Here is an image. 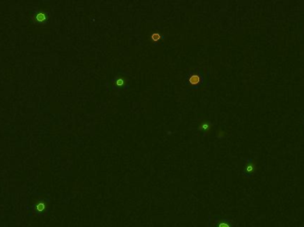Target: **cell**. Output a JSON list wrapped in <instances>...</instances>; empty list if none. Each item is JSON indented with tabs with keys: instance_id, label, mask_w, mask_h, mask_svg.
Listing matches in <instances>:
<instances>
[{
	"instance_id": "cell-1",
	"label": "cell",
	"mask_w": 304,
	"mask_h": 227,
	"mask_svg": "<svg viewBox=\"0 0 304 227\" xmlns=\"http://www.w3.org/2000/svg\"><path fill=\"white\" fill-rule=\"evenodd\" d=\"M209 227H236V223L230 217L215 216L210 218Z\"/></svg>"
},
{
	"instance_id": "cell-2",
	"label": "cell",
	"mask_w": 304,
	"mask_h": 227,
	"mask_svg": "<svg viewBox=\"0 0 304 227\" xmlns=\"http://www.w3.org/2000/svg\"><path fill=\"white\" fill-rule=\"evenodd\" d=\"M204 76L201 72L197 70H193L189 71L188 74V78H187V84L189 87L192 88H197L199 87L202 83H203Z\"/></svg>"
},
{
	"instance_id": "cell-3",
	"label": "cell",
	"mask_w": 304,
	"mask_h": 227,
	"mask_svg": "<svg viewBox=\"0 0 304 227\" xmlns=\"http://www.w3.org/2000/svg\"><path fill=\"white\" fill-rule=\"evenodd\" d=\"M112 84V88L114 90H118V91H123V90H126L128 88V84H129V80L128 78L122 75L119 74L117 76H115L111 82Z\"/></svg>"
},
{
	"instance_id": "cell-4",
	"label": "cell",
	"mask_w": 304,
	"mask_h": 227,
	"mask_svg": "<svg viewBox=\"0 0 304 227\" xmlns=\"http://www.w3.org/2000/svg\"><path fill=\"white\" fill-rule=\"evenodd\" d=\"M256 170V166L255 163H253V161L252 159H247L244 162L243 167V175L247 176V177H251Z\"/></svg>"
},
{
	"instance_id": "cell-5",
	"label": "cell",
	"mask_w": 304,
	"mask_h": 227,
	"mask_svg": "<svg viewBox=\"0 0 304 227\" xmlns=\"http://www.w3.org/2000/svg\"><path fill=\"white\" fill-rule=\"evenodd\" d=\"M212 128H213V125H212L211 122H209L208 120H202L198 123V130L201 132H203L204 134L210 132Z\"/></svg>"
},
{
	"instance_id": "cell-6",
	"label": "cell",
	"mask_w": 304,
	"mask_h": 227,
	"mask_svg": "<svg viewBox=\"0 0 304 227\" xmlns=\"http://www.w3.org/2000/svg\"><path fill=\"white\" fill-rule=\"evenodd\" d=\"M162 38V35L161 34H158V33H155V34H152L151 35V40L157 42L158 40H160Z\"/></svg>"
}]
</instances>
